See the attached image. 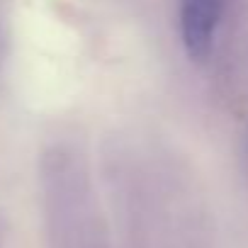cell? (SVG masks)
Listing matches in <instances>:
<instances>
[{"label": "cell", "mask_w": 248, "mask_h": 248, "mask_svg": "<svg viewBox=\"0 0 248 248\" xmlns=\"http://www.w3.org/2000/svg\"><path fill=\"white\" fill-rule=\"evenodd\" d=\"M217 25L219 0H180V37L190 59H207L214 44Z\"/></svg>", "instance_id": "6da1fadb"}]
</instances>
